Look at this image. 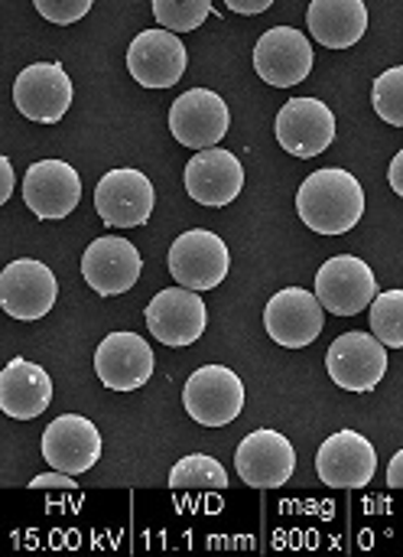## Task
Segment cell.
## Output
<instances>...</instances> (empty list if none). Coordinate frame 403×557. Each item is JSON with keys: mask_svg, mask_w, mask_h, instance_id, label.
<instances>
[{"mask_svg": "<svg viewBox=\"0 0 403 557\" xmlns=\"http://www.w3.org/2000/svg\"><path fill=\"white\" fill-rule=\"evenodd\" d=\"M297 212L303 225L319 235H345L365 215V189L349 170L326 166L303 180L297 193Z\"/></svg>", "mask_w": 403, "mask_h": 557, "instance_id": "cell-1", "label": "cell"}, {"mask_svg": "<svg viewBox=\"0 0 403 557\" xmlns=\"http://www.w3.org/2000/svg\"><path fill=\"white\" fill-rule=\"evenodd\" d=\"M182 405L202 428H225L244 408V382L225 366H202L189 375Z\"/></svg>", "mask_w": 403, "mask_h": 557, "instance_id": "cell-2", "label": "cell"}, {"mask_svg": "<svg viewBox=\"0 0 403 557\" xmlns=\"http://www.w3.org/2000/svg\"><path fill=\"white\" fill-rule=\"evenodd\" d=\"M378 277L371 264L355 255H336L316 271V297L336 317H358L378 297Z\"/></svg>", "mask_w": 403, "mask_h": 557, "instance_id": "cell-3", "label": "cell"}, {"mask_svg": "<svg viewBox=\"0 0 403 557\" xmlns=\"http://www.w3.org/2000/svg\"><path fill=\"white\" fill-rule=\"evenodd\" d=\"M228 245L209 228H189L169 248V274L189 290H215L228 277Z\"/></svg>", "mask_w": 403, "mask_h": 557, "instance_id": "cell-4", "label": "cell"}, {"mask_svg": "<svg viewBox=\"0 0 403 557\" xmlns=\"http://www.w3.org/2000/svg\"><path fill=\"white\" fill-rule=\"evenodd\" d=\"M326 369L339 388L365 395L378 388L388 372V346L375 333H345L329 346Z\"/></svg>", "mask_w": 403, "mask_h": 557, "instance_id": "cell-5", "label": "cell"}, {"mask_svg": "<svg viewBox=\"0 0 403 557\" xmlns=\"http://www.w3.org/2000/svg\"><path fill=\"white\" fill-rule=\"evenodd\" d=\"M143 317H147V330L153 333V339L163 346H176V349L199 343L209 326L205 300L199 297V290H189L182 284L160 290L147 304Z\"/></svg>", "mask_w": 403, "mask_h": 557, "instance_id": "cell-6", "label": "cell"}, {"mask_svg": "<svg viewBox=\"0 0 403 557\" xmlns=\"http://www.w3.org/2000/svg\"><path fill=\"white\" fill-rule=\"evenodd\" d=\"M323 304L316 297V290H303V287H287L277 290L267 307H264V330L267 336L284 346V349H303L310 343L319 339L326 317H323Z\"/></svg>", "mask_w": 403, "mask_h": 557, "instance_id": "cell-7", "label": "cell"}, {"mask_svg": "<svg viewBox=\"0 0 403 557\" xmlns=\"http://www.w3.org/2000/svg\"><path fill=\"white\" fill-rule=\"evenodd\" d=\"M231 114L218 91L212 88H189L169 104V131L182 147L209 150L228 134Z\"/></svg>", "mask_w": 403, "mask_h": 557, "instance_id": "cell-8", "label": "cell"}, {"mask_svg": "<svg viewBox=\"0 0 403 557\" xmlns=\"http://www.w3.org/2000/svg\"><path fill=\"white\" fill-rule=\"evenodd\" d=\"M153 206H156L153 183L140 170H130V166L111 170L95 186V209L111 228L147 225Z\"/></svg>", "mask_w": 403, "mask_h": 557, "instance_id": "cell-9", "label": "cell"}, {"mask_svg": "<svg viewBox=\"0 0 403 557\" xmlns=\"http://www.w3.org/2000/svg\"><path fill=\"white\" fill-rule=\"evenodd\" d=\"M189 65V52L173 29H143L127 46V72L143 88H173Z\"/></svg>", "mask_w": 403, "mask_h": 557, "instance_id": "cell-10", "label": "cell"}, {"mask_svg": "<svg viewBox=\"0 0 403 557\" xmlns=\"http://www.w3.org/2000/svg\"><path fill=\"white\" fill-rule=\"evenodd\" d=\"M72 78L59 62H33L13 82V104L36 124H55L72 104Z\"/></svg>", "mask_w": 403, "mask_h": 557, "instance_id": "cell-11", "label": "cell"}, {"mask_svg": "<svg viewBox=\"0 0 403 557\" xmlns=\"http://www.w3.org/2000/svg\"><path fill=\"white\" fill-rule=\"evenodd\" d=\"M59 297L55 274L36 258H16L0 274V307L13 320H42Z\"/></svg>", "mask_w": 403, "mask_h": 557, "instance_id": "cell-12", "label": "cell"}, {"mask_svg": "<svg viewBox=\"0 0 403 557\" xmlns=\"http://www.w3.org/2000/svg\"><path fill=\"white\" fill-rule=\"evenodd\" d=\"M235 470L251 490H280L297 473V450L280 431L261 428L241 441L235 454Z\"/></svg>", "mask_w": 403, "mask_h": 557, "instance_id": "cell-13", "label": "cell"}, {"mask_svg": "<svg viewBox=\"0 0 403 557\" xmlns=\"http://www.w3.org/2000/svg\"><path fill=\"white\" fill-rule=\"evenodd\" d=\"M277 140L287 153L313 160L336 140V114L319 98H293L277 111Z\"/></svg>", "mask_w": 403, "mask_h": 557, "instance_id": "cell-14", "label": "cell"}, {"mask_svg": "<svg viewBox=\"0 0 403 557\" xmlns=\"http://www.w3.org/2000/svg\"><path fill=\"white\" fill-rule=\"evenodd\" d=\"M316 473L329 490H362L378 473V454L365 434L339 431L319 447Z\"/></svg>", "mask_w": 403, "mask_h": 557, "instance_id": "cell-15", "label": "cell"}, {"mask_svg": "<svg viewBox=\"0 0 403 557\" xmlns=\"http://www.w3.org/2000/svg\"><path fill=\"white\" fill-rule=\"evenodd\" d=\"M254 69L274 88L300 85L313 72V46L297 26H274L254 46Z\"/></svg>", "mask_w": 403, "mask_h": 557, "instance_id": "cell-16", "label": "cell"}, {"mask_svg": "<svg viewBox=\"0 0 403 557\" xmlns=\"http://www.w3.org/2000/svg\"><path fill=\"white\" fill-rule=\"evenodd\" d=\"M182 183H186V193L199 206L222 209V206H231L241 196V189H244V166H241V160L231 150L209 147V150H199L186 163Z\"/></svg>", "mask_w": 403, "mask_h": 557, "instance_id": "cell-17", "label": "cell"}, {"mask_svg": "<svg viewBox=\"0 0 403 557\" xmlns=\"http://www.w3.org/2000/svg\"><path fill=\"white\" fill-rule=\"evenodd\" d=\"M140 268H143V258H140L137 245H130L127 238H117V235L95 238L81 255L85 284L101 297L127 294L137 284Z\"/></svg>", "mask_w": 403, "mask_h": 557, "instance_id": "cell-18", "label": "cell"}, {"mask_svg": "<svg viewBox=\"0 0 403 557\" xmlns=\"http://www.w3.org/2000/svg\"><path fill=\"white\" fill-rule=\"evenodd\" d=\"M81 199L78 170L65 160H36L23 176V202L36 219H65Z\"/></svg>", "mask_w": 403, "mask_h": 557, "instance_id": "cell-19", "label": "cell"}, {"mask_svg": "<svg viewBox=\"0 0 403 557\" xmlns=\"http://www.w3.org/2000/svg\"><path fill=\"white\" fill-rule=\"evenodd\" d=\"M95 372L111 392H137L153 375V349L137 333H111L95 349Z\"/></svg>", "mask_w": 403, "mask_h": 557, "instance_id": "cell-20", "label": "cell"}, {"mask_svg": "<svg viewBox=\"0 0 403 557\" xmlns=\"http://www.w3.org/2000/svg\"><path fill=\"white\" fill-rule=\"evenodd\" d=\"M42 460L68 476L88 473L101 460V434L81 414H59L42 431Z\"/></svg>", "mask_w": 403, "mask_h": 557, "instance_id": "cell-21", "label": "cell"}, {"mask_svg": "<svg viewBox=\"0 0 403 557\" xmlns=\"http://www.w3.org/2000/svg\"><path fill=\"white\" fill-rule=\"evenodd\" d=\"M52 401V379L29 359H10L0 372V411L10 421H33Z\"/></svg>", "mask_w": 403, "mask_h": 557, "instance_id": "cell-22", "label": "cell"}, {"mask_svg": "<svg viewBox=\"0 0 403 557\" xmlns=\"http://www.w3.org/2000/svg\"><path fill=\"white\" fill-rule=\"evenodd\" d=\"M306 26L319 46L349 49L368 29V7L365 0H313L306 10Z\"/></svg>", "mask_w": 403, "mask_h": 557, "instance_id": "cell-23", "label": "cell"}, {"mask_svg": "<svg viewBox=\"0 0 403 557\" xmlns=\"http://www.w3.org/2000/svg\"><path fill=\"white\" fill-rule=\"evenodd\" d=\"M166 483L173 490H225L228 486V473H225V467L215 457L192 454V457H182L169 470Z\"/></svg>", "mask_w": 403, "mask_h": 557, "instance_id": "cell-24", "label": "cell"}, {"mask_svg": "<svg viewBox=\"0 0 403 557\" xmlns=\"http://www.w3.org/2000/svg\"><path fill=\"white\" fill-rule=\"evenodd\" d=\"M368 320L385 346L403 349V290H381L368 307Z\"/></svg>", "mask_w": 403, "mask_h": 557, "instance_id": "cell-25", "label": "cell"}, {"mask_svg": "<svg viewBox=\"0 0 403 557\" xmlns=\"http://www.w3.org/2000/svg\"><path fill=\"white\" fill-rule=\"evenodd\" d=\"M212 13V0H153V16L163 29L192 33Z\"/></svg>", "mask_w": 403, "mask_h": 557, "instance_id": "cell-26", "label": "cell"}, {"mask_svg": "<svg viewBox=\"0 0 403 557\" xmlns=\"http://www.w3.org/2000/svg\"><path fill=\"white\" fill-rule=\"evenodd\" d=\"M371 104L381 121L403 127V65L381 72L371 85Z\"/></svg>", "mask_w": 403, "mask_h": 557, "instance_id": "cell-27", "label": "cell"}, {"mask_svg": "<svg viewBox=\"0 0 403 557\" xmlns=\"http://www.w3.org/2000/svg\"><path fill=\"white\" fill-rule=\"evenodd\" d=\"M91 3L95 0H33L36 13L49 23H59V26L78 23L91 10Z\"/></svg>", "mask_w": 403, "mask_h": 557, "instance_id": "cell-28", "label": "cell"}, {"mask_svg": "<svg viewBox=\"0 0 403 557\" xmlns=\"http://www.w3.org/2000/svg\"><path fill=\"white\" fill-rule=\"evenodd\" d=\"M29 490H78V483H75V476H68L62 470H52V473L33 476Z\"/></svg>", "mask_w": 403, "mask_h": 557, "instance_id": "cell-29", "label": "cell"}, {"mask_svg": "<svg viewBox=\"0 0 403 557\" xmlns=\"http://www.w3.org/2000/svg\"><path fill=\"white\" fill-rule=\"evenodd\" d=\"M225 3H228V10H235V13L254 16V13H264V10H270L277 0H225Z\"/></svg>", "mask_w": 403, "mask_h": 557, "instance_id": "cell-30", "label": "cell"}, {"mask_svg": "<svg viewBox=\"0 0 403 557\" xmlns=\"http://www.w3.org/2000/svg\"><path fill=\"white\" fill-rule=\"evenodd\" d=\"M0 180H3V186H0V202L7 206V199L13 196V166H10V160L7 157H0Z\"/></svg>", "mask_w": 403, "mask_h": 557, "instance_id": "cell-31", "label": "cell"}, {"mask_svg": "<svg viewBox=\"0 0 403 557\" xmlns=\"http://www.w3.org/2000/svg\"><path fill=\"white\" fill-rule=\"evenodd\" d=\"M388 183H391V189L398 193L403 199V150H398V157L391 160V170H388Z\"/></svg>", "mask_w": 403, "mask_h": 557, "instance_id": "cell-32", "label": "cell"}, {"mask_svg": "<svg viewBox=\"0 0 403 557\" xmlns=\"http://www.w3.org/2000/svg\"><path fill=\"white\" fill-rule=\"evenodd\" d=\"M388 483H391L394 490H403V450L394 454V460H391V467H388Z\"/></svg>", "mask_w": 403, "mask_h": 557, "instance_id": "cell-33", "label": "cell"}]
</instances>
